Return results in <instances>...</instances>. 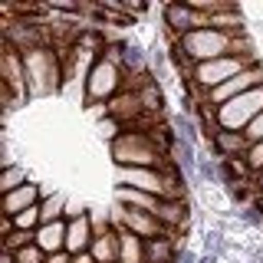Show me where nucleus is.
I'll return each instance as SVG.
<instances>
[{
  "mask_svg": "<svg viewBox=\"0 0 263 263\" xmlns=\"http://www.w3.org/2000/svg\"><path fill=\"white\" fill-rule=\"evenodd\" d=\"M119 263H145V240L132 230H119Z\"/></svg>",
  "mask_w": 263,
  "mask_h": 263,
  "instance_id": "19",
  "label": "nucleus"
},
{
  "mask_svg": "<svg viewBox=\"0 0 263 263\" xmlns=\"http://www.w3.org/2000/svg\"><path fill=\"white\" fill-rule=\"evenodd\" d=\"M243 161H247V168H250L253 175H260V171H263V142H257V145H250V148H247Z\"/></svg>",
  "mask_w": 263,
  "mask_h": 263,
  "instance_id": "23",
  "label": "nucleus"
},
{
  "mask_svg": "<svg viewBox=\"0 0 263 263\" xmlns=\"http://www.w3.org/2000/svg\"><path fill=\"white\" fill-rule=\"evenodd\" d=\"M243 135H247V142H250V145H257V142H263V112H260L257 119H253L250 125L243 128Z\"/></svg>",
  "mask_w": 263,
  "mask_h": 263,
  "instance_id": "25",
  "label": "nucleus"
},
{
  "mask_svg": "<svg viewBox=\"0 0 263 263\" xmlns=\"http://www.w3.org/2000/svg\"><path fill=\"white\" fill-rule=\"evenodd\" d=\"M66 253L79 257V253H89V247L96 240V230H92V220H89V211L76 220H66Z\"/></svg>",
  "mask_w": 263,
  "mask_h": 263,
  "instance_id": "14",
  "label": "nucleus"
},
{
  "mask_svg": "<svg viewBox=\"0 0 263 263\" xmlns=\"http://www.w3.org/2000/svg\"><path fill=\"white\" fill-rule=\"evenodd\" d=\"M66 220H53V224H43L36 230V237H33V240H36V247L40 250L46 253H60V250H66Z\"/></svg>",
  "mask_w": 263,
  "mask_h": 263,
  "instance_id": "15",
  "label": "nucleus"
},
{
  "mask_svg": "<svg viewBox=\"0 0 263 263\" xmlns=\"http://www.w3.org/2000/svg\"><path fill=\"white\" fill-rule=\"evenodd\" d=\"M171 46H175L187 63L201 66V63H211V60H224V56H230V49H234V36H227V33L208 27V30H194V33H187V36L175 40Z\"/></svg>",
  "mask_w": 263,
  "mask_h": 263,
  "instance_id": "3",
  "label": "nucleus"
},
{
  "mask_svg": "<svg viewBox=\"0 0 263 263\" xmlns=\"http://www.w3.org/2000/svg\"><path fill=\"white\" fill-rule=\"evenodd\" d=\"M161 23H164V33L171 36V43L194 30H208V16L197 13L187 0H171V4L161 7Z\"/></svg>",
  "mask_w": 263,
  "mask_h": 263,
  "instance_id": "7",
  "label": "nucleus"
},
{
  "mask_svg": "<svg viewBox=\"0 0 263 263\" xmlns=\"http://www.w3.org/2000/svg\"><path fill=\"white\" fill-rule=\"evenodd\" d=\"M260 112H263V86L253 89V92H247V96L230 99V102H224V105H217V128L243 132Z\"/></svg>",
  "mask_w": 263,
  "mask_h": 263,
  "instance_id": "6",
  "label": "nucleus"
},
{
  "mask_svg": "<svg viewBox=\"0 0 263 263\" xmlns=\"http://www.w3.org/2000/svg\"><path fill=\"white\" fill-rule=\"evenodd\" d=\"M112 227L115 230H132V234L142 237V240L164 237V227L158 224V217H155V214L132 211V208H122V204H115V211H112Z\"/></svg>",
  "mask_w": 263,
  "mask_h": 263,
  "instance_id": "9",
  "label": "nucleus"
},
{
  "mask_svg": "<svg viewBox=\"0 0 263 263\" xmlns=\"http://www.w3.org/2000/svg\"><path fill=\"white\" fill-rule=\"evenodd\" d=\"M115 181L122 187H135V191L155 194L164 201V171L161 168H119Z\"/></svg>",
  "mask_w": 263,
  "mask_h": 263,
  "instance_id": "10",
  "label": "nucleus"
},
{
  "mask_svg": "<svg viewBox=\"0 0 263 263\" xmlns=\"http://www.w3.org/2000/svg\"><path fill=\"white\" fill-rule=\"evenodd\" d=\"M158 201H161V197H155V194H145V191H135V187H122V184H115V204H122V208L155 214Z\"/></svg>",
  "mask_w": 263,
  "mask_h": 263,
  "instance_id": "16",
  "label": "nucleus"
},
{
  "mask_svg": "<svg viewBox=\"0 0 263 263\" xmlns=\"http://www.w3.org/2000/svg\"><path fill=\"white\" fill-rule=\"evenodd\" d=\"M125 92V69L119 63H112L109 56H99V63L92 66L86 79V89H82V99L89 105H109L115 96Z\"/></svg>",
  "mask_w": 263,
  "mask_h": 263,
  "instance_id": "4",
  "label": "nucleus"
},
{
  "mask_svg": "<svg viewBox=\"0 0 263 263\" xmlns=\"http://www.w3.org/2000/svg\"><path fill=\"white\" fill-rule=\"evenodd\" d=\"M33 237H36V234H23V230H13V234L0 237V243H4V250H10V253H16V250H23V247L36 243V240H33Z\"/></svg>",
  "mask_w": 263,
  "mask_h": 263,
  "instance_id": "22",
  "label": "nucleus"
},
{
  "mask_svg": "<svg viewBox=\"0 0 263 263\" xmlns=\"http://www.w3.org/2000/svg\"><path fill=\"white\" fill-rule=\"evenodd\" d=\"M204 148H211V155L214 158H220V161H230V158H243L247 155V148H250V142H247V135L243 132H227V128H217L214 132V138Z\"/></svg>",
  "mask_w": 263,
  "mask_h": 263,
  "instance_id": "12",
  "label": "nucleus"
},
{
  "mask_svg": "<svg viewBox=\"0 0 263 263\" xmlns=\"http://www.w3.org/2000/svg\"><path fill=\"white\" fill-rule=\"evenodd\" d=\"M66 197L60 191L53 194H43V201H40V217H43V224H53V220H66Z\"/></svg>",
  "mask_w": 263,
  "mask_h": 263,
  "instance_id": "20",
  "label": "nucleus"
},
{
  "mask_svg": "<svg viewBox=\"0 0 263 263\" xmlns=\"http://www.w3.org/2000/svg\"><path fill=\"white\" fill-rule=\"evenodd\" d=\"M40 201H43V191H40V184L27 181L23 187H16V191L4 194V201H0V217H16V214L36 208Z\"/></svg>",
  "mask_w": 263,
  "mask_h": 263,
  "instance_id": "13",
  "label": "nucleus"
},
{
  "mask_svg": "<svg viewBox=\"0 0 263 263\" xmlns=\"http://www.w3.org/2000/svg\"><path fill=\"white\" fill-rule=\"evenodd\" d=\"M89 253L96 257V263H119V230H105V234H96Z\"/></svg>",
  "mask_w": 263,
  "mask_h": 263,
  "instance_id": "18",
  "label": "nucleus"
},
{
  "mask_svg": "<svg viewBox=\"0 0 263 263\" xmlns=\"http://www.w3.org/2000/svg\"><path fill=\"white\" fill-rule=\"evenodd\" d=\"M109 152L119 168H164V164H171L168 152L158 145L152 128H125L109 145Z\"/></svg>",
  "mask_w": 263,
  "mask_h": 263,
  "instance_id": "1",
  "label": "nucleus"
},
{
  "mask_svg": "<svg viewBox=\"0 0 263 263\" xmlns=\"http://www.w3.org/2000/svg\"><path fill=\"white\" fill-rule=\"evenodd\" d=\"M250 66H257V63L243 60V56H224V60L201 63V66H194V72H191V86H197L201 92H211V89L230 82L234 76H240L243 69H250ZM184 86H187V82H184Z\"/></svg>",
  "mask_w": 263,
  "mask_h": 263,
  "instance_id": "5",
  "label": "nucleus"
},
{
  "mask_svg": "<svg viewBox=\"0 0 263 263\" xmlns=\"http://www.w3.org/2000/svg\"><path fill=\"white\" fill-rule=\"evenodd\" d=\"M178 243L171 240L168 234L155 237V240H145V263H178Z\"/></svg>",
  "mask_w": 263,
  "mask_h": 263,
  "instance_id": "17",
  "label": "nucleus"
},
{
  "mask_svg": "<svg viewBox=\"0 0 263 263\" xmlns=\"http://www.w3.org/2000/svg\"><path fill=\"white\" fill-rule=\"evenodd\" d=\"M155 217H158V224L164 227V234H187V227H191V201H187V197L158 201Z\"/></svg>",
  "mask_w": 263,
  "mask_h": 263,
  "instance_id": "11",
  "label": "nucleus"
},
{
  "mask_svg": "<svg viewBox=\"0 0 263 263\" xmlns=\"http://www.w3.org/2000/svg\"><path fill=\"white\" fill-rule=\"evenodd\" d=\"M72 263H96L92 253H79V257H72Z\"/></svg>",
  "mask_w": 263,
  "mask_h": 263,
  "instance_id": "29",
  "label": "nucleus"
},
{
  "mask_svg": "<svg viewBox=\"0 0 263 263\" xmlns=\"http://www.w3.org/2000/svg\"><path fill=\"white\" fill-rule=\"evenodd\" d=\"M0 86L10 92L16 102L30 96V82H27V63L23 53H16L10 43H0Z\"/></svg>",
  "mask_w": 263,
  "mask_h": 263,
  "instance_id": "8",
  "label": "nucleus"
},
{
  "mask_svg": "<svg viewBox=\"0 0 263 263\" xmlns=\"http://www.w3.org/2000/svg\"><path fill=\"white\" fill-rule=\"evenodd\" d=\"M0 263H16V253H10V250H0Z\"/></svg>",
  "mask_w": 263,
  "mask_h": 263,
  "instance_id": "28",
  "label": "nucleus"
},
{
  "mask_svg": "<svg viewBox=\"0 0 263 263\" xmlns=\"http://www.w3.org/2000/svg\"><path fill=\"white\" fill-rule=\"evenodd\" d=\"M23 184H27V168L7 161L4 164V175H0V191L10 194V191H16V187H23Z\"/></svg>",
  "mask_w": 263,
  "mask_h": 263,
  "instance_id": "21",
  "label": "nucleus"
},
{
  "mask_svg": "<svg viewBox=\"0 0 263 263\" xmlns=\"http://www.w3.org/2000/svg\"><path fill=\"white\" fill-rule=\"evenodd\" d=\"M197 260H201V250H194V247H184L178 253V263H197Z\"/></svg>",
  "mask_w": 263,
  "mask_h": 263,
  "instance_id": "26",
  "label": "nucleus"
},
{
  "mask_svg": "<svg viewBox=\"0 0 263 263\" xmlns=\"http://www.w3.org/2000/svg\"><path fill=\"white\" fill-rule=\"evenodd\" d=\"M16 263H46V253L40 250L36 243L23 247V250H16Z\"/></svg>",
  "mask_w": 263,
  "mask_h": 263,
  "instance_id": "24",
  "label": "nucleus"
},
{
  "mask_svg": "<svg viewBox=\"0 0 263 263\" xmlns=\"http://www.w3.org/2000/svg\"><path fill=\"white\" fill-rule=\"evenodd\" d=\"M253 187H257V194L263 197V171H260V175H253Z\"/></svg>",
  "mask_w": 263,
  "mask_h": 263,
  "instance_id": "30",
  "label": "nucleus"
},
{
  "mask_svg": "<svg viewBox=\"0 0 263 263\" xmlns=\"http://www.w3.org/2000/svg\"><path fill=\"white\" fill-rule=\"evenodd\" d=\"M46 263H72V253H66V250H60V253H49Z\"/></svg>",
  "mask_w": 263,
  "mask_h": 263,
  "instance_id": "27",
  "label": "nucleus"
},
{
  "mask_svg": "<svg viewBox=\"0 0 263 263\" xmlns=\"http://www.w3.org/2000/svg\"><path fill=\"white\" fill-rule=\"evenodd\" d=\"M23 63H27V82L33 96L56 92L60 82L66 79V66H63V56L56 53V46L33 49V53L23 56Z\"/></svg>",
  "mask_w": 263,
  "mask_h": 263,
  "instance_id": "2",
  "label": "nucleus"
}]
</instances>
